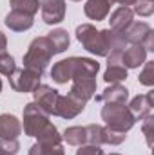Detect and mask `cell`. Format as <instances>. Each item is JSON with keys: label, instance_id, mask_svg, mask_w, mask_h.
<instances>
[{"label": "cell", "instance_id": "obj_1", "mask_svg": "<svg viewBox=\"0 0 154 155\" xmlns=\"http://www.w3.org/2000/svg\"><path fill=\"white\" fill-rule=\"evenodd\" d=\"M54 54H56L54 47L49 41V38L47 36H38V38H35L29 43V47H27V51L24 54V60H22L24 69L42 76L45 72L47 65L51 63Z\"/></svg>", "mask_w": 154, "mask_h": 155}, {"label": "cell", "instance_id": "obj_2", "mask_svg": "<svg viewBox=\"0 0 154 155\" xmlns=\"http://www.w3.org/2000/svg\"><path fill=\"white\" fill-rule=\"evenodd\" d=\"M100 116H102V121H105V126L118 132H125V134L136 123V119L129 112L125 103H105L102 107Z\"/></svg>", "mask_w": 154, "mask_h": 155}, {"label": "cell", "instance_id": "obj_3", "mask_svg": "<svg viewBox=\"0 0 154 155\" xmlns=\"http://www.w3.org/2000/svg\"><path fill=\"white\" fill-rule=\"evenodd\" d=\"M76 40L83 45L85 51H89L94 56L105 58L109 54V49L105 45V40L102 36V31H98L93 24H80L75 31Z\"/></svg>", "mask_w": 154, "mask_h": 155}, {"label": "cell", "instance_id": "obj_4", "mask_svg": "<svg viewBox=\"0 0 154 155\" xmlns=\"http://www.w3.org/2000/svg\"><path fill=\"white\" fill-rule=\"evenodd\" d=\"M22 119H24V134L27 137H38L40 132L51 123V116L45 114L35 101H31L24 107Z\"/></svg>", "mask_w": 154, "mask_h": 155}, {"label": "cell", "instance_id": "obj_5", "mask_svg": "<svg viewBox=\"0 0 154 155\" xmlns=\"http://www.w3.org/2000/svg\"><path fill=\"white\" fill-rule=\"evenodd\" d=\"M40 78L42 76L27 71V69H16L7 79H9V87L15 92H20V94H29L31 92L33 94V90L40 85Z\"/></svg>", "mask_w": 154, "mask_h": 155}, {"label": "cell", "instance_id": "obj_6", "mask_svg": "<svg viewBox=\"0 0 154 155\" xmlns=\"http://www.w3.org/2000/svg\"><path fill=\"white\" fill-rule=\"evenodd\" d=\"M33 97H35V103L45 114L56 116V105H58V99H60V92L56 88L40 83L38 87L33 90Z\"/></svg>", "mask_w": 154, "mask_h": 155}, {"label": "cell", "instance_id": "obj_7", "mask_svg": "<svg viewBox=\"0 0 154 155\" xmlns=\"http://www.w3.org/2000/svg\"><path fill=\"white\" fill-rule=\"evenodd\" d=\"M65 0H42L40 2V15L44 24L47 25H56L60 22H64L65 18Z\"/></svg>", "mask_w": 154, "mask_h": 155}, {"label": "cell", "instance_id": "obj_8", "mask_svg": "<svg viewBox=\"0 0 154 155\" xmlns=\"http://www.w3.org/2000/svg\"><path fill=\"white\" fill-rule=\"evenodd\" d=\"M78 60H80V56H71L67 60H60L58 63H54L51 69L53 81L58 85H65L67 81H71L78 69Z\"/></svg>", "mask_w": 154, "mask_h": 155}, {"label": "cell", "instance_id": "obj_9", "mask_svg": "<svg viewBox=\"0 0 154 155\" xmlns=\"http://www.w3.org/2000/svg\"><path fill=\"white\" fill-rule=\"evenodd\" d=\"M83 110H85V103L78 101L76 97H73L69 94L67 96L60 94V99H58V105H56V116L58 117H62V119H75Z\"/></svg>", "mask_w": 154, "mask_h": 155}, {"label": "cell", "instance_id": "obj_10", "mask_svg": "<svg viewBox=\"0 0 154 155\" xmlns=\"http://www.w3.org/2000/svg\"><path fill=\"white\" fill-rule=\"evenodd\" d=\"M152 97H154V92H147V94H138L136 97L131 99L127 108H129V112L132 114V117L136 121H142L145 116L151 114V110L154 107Z\"/></svg>", "mask_w": 154, "mask_h": 155}, {"label": "cell", "instance_id": "obj_11", "mask_svg": "<svg viewBox=\"0 0 154 155\" xmlns=\"http://www.w3.org/2000/svg\"><path fill=\"white\" fill-rule=\"evenodd\" d=\"M111 31H114V33H120V35H123L125 33V29L134 22V13H132V9L131 7H125V5H120L118 9H114L113 13H111Z\"/></svg>", "mask_w": 154, "mask_h": 155}, {"label": "cell", "instance_id": "obj_12", "mask_svg": "<svg viewBox=\"0 0 154 155\" xmlns=\"http://www.w3.org/2000/svg\"><path fill=\"white\" fill-rule=\"evenodd\" d=\"M147 61V51L142 45H127L121 54V63L125 69H140Z\"/></svg>", "mask_w": 154, "mask_h": 155}, {"label": "cell", "instance_id": "obj_13", "mask_svg": "<svg viewBox=\"0 0 154 155\" xmlns=\"http://www.w3.org/2000/svg\"><path fill=\"white\" fill-rule=\"evenodd\" d=\"M113 4H114L113 0H87L85 5H83V13H85V16L89 20L102 22L111 13V5Z\"/></svg>", "mask_w": 154, "mask_h": 155}, {"label": "cell", "instance_id": "obj_14", "mask_svg": "<svg viewBox=\"0 0 154 155\" xmlns=\"http://www.w3.org/2000/svg\"><path fill=\"white\" fill-rule=\"evenodd\" d=\"M4 24H5V27H9V29L15 31V33H24V31H27V29L33 27L35 16L11 9V13H7V16L4 18Z\"/></svg>", "mask_w": 154, "mask_h": 155}, {"label": "cell", "instance_id": "obj_15", "mask_svg": "<svg viewBox=\"0 0 154 155\" xmlns=\"http://www.w3.org/2000/svg\"><path fill=\"white\" fill-rule=\"evenodd\" d=\"M94 99L100 103H127L129 90L120 83H111V87H107L102 94L94 96Z\"/></svg>", "mask_w": 154, "mask_h": 155}, {"label": "cell", "instance_id": "obj_16", "mask_svg": "<svg viewBox=\"0 0 154 155\" xmlns=\"http://www.w3.org/2000/svg\"><path fill=\"white\" fill-rule=\"evenodd\" d=\"M22 123L13 114H0V139H18Z\"/></svg>", "mask_w": 154, "mask_h": 155}, {"label": "cell", "instance_id": "obj_17", "mask_svg": "<svg viewBox=\"0 0 154 155\" xmlns=\"http://www.w3.org/2000/svg\"><path fill=\"white\" fill-rule=\"evenodd\" d=\"M151 31H152V27H151L147 22H132V24L125 29L123 36H125L127 45H142L143 38H145Z\"/></svg>", "mask_w": 154, "mask_h": 155}, {"label": "cell", "instance_id": "obj_18", "mask_svg": "<svg viewBox=\"0 0 154 155\" xmlns=\"http://www.w3.org/2000/svg\"><path fill=\"white\" fill-rule=\"evenodd\" d=\"M45 36H47L49 41L53 43V47H54V52H56V54H60V52H64V51H67V49H69L71 38H69V33H67L65 29L56 27V29L49 31Z\"/></svg>", "mask_w": 154, "mask_h": 155}, {"label": "cell", "instance_id": "obj_19", "mask_svg": "<svg viewBox=\"0 0 154 155\" xmlns=\"http://www.w3.org/2000/svg\"><path fill=\"white\" fill-rule=\"evenodd\" d=\"M62 139H64L67 144L76 146V148H78V146H82V144H85V143H87L85 126H69V128H65V132H64Z\"/></svg>", "mask_w": 154, "mask_h": 155}, {"label": "cell", "instance_id": "obj_20", "mask_svg": "<svg viewBox=\"0 0 154 155\" xmlns=\"http://www.w3.org/2000/svg\"><path fill=\"white\" fill-rule=\"evenodd\" d=\"M127 79V69L123 63H107V69L103 72V81L105 83H121Z\"/></svg>", "mask_w": 154, "mask_h": 155}, {"label": "cell", "instance_id": "obj_21", "mask_svg": "<svg viewBox=\"0 0 154 155\" xmlns=\"http://www.w3.org/2000/svg\"><path fill=\"white\" fill-rule=\"evenodd\" d=\"M102 36L105 40V45L111 51H123L127 47V41H125V36L120 35V33H114L111 29H102Z\"/></svg>", "mask_w": 154, "mask_h": 155}, {"label": "cell", "instance_id": "obj_22", "mask_svg": "<svg viewBox=\"0 0 154 155\" xmlns=\"http://www.w3.org/2000/svg\"><path fill=\"white\" fill-rule=\"evenodd\" d=\"M29 155H65V150L62 144H51V143L37 141L29 148Z\"/></svg>", "mask_w": 154, "mask_h": 155}, {"label": "cell", "instance_id": "obj_23", "mask_svg": "<svg viewBox=\"0 0 154 155\" xmlns=\"http://www.w3.org/2000/svg\"><path fill=\"white\" fill-rule=\"evenodd\" d=\"M13 11H20L26 15L35 16L40 9V0H9Z\"/></svg>", "mask_w": 154, "mask_h": 155}, {"label": "cell", "instance_id": "obj_24", "mask_svg": "<svg viewBox=\"0 0 154 155\" xmlns=\"http://www.w3.org/2000/svg\"><path fill=\"white\" fill-rule=\"evenodd\" d=\"M125 139H127V134H125V132H118V130H113V128H109V126H103V134H102L103 144L118 146V144H121Z\"/></svg>", "mask_w": 154, "mask_h": 155}, {"label": "cell", "instance_id": "obj_25", "mask_svg": "<svg viewBox=\"0 0 154 155\" xmlns=\"http://www.w3.org/2000/svg\"><path fill=\"white\" fill-rule=\"evenodd\" d=\"M85 134H87V143L85 144H94V146H102V134H103V126L102 124H87L85 126Z\"/></svg>", "mask_w": 154, "mask_h": 155}, {"label": "cell", "instance_id": "obj_26", "mask_svg": "<svg viewBox=\"0 0 154 155\" xmlns=\"http://www.w3.org/2000/svg\"><path fill=\"white\" fill-rule=\"evenodd\" d=\"M16 71V63L15 58L7 52H0V74L5 78H9L13 72Z\"/></svg>", "mask_w": 154, "mask_h": 155}, {"label": "cell", "instance_id": "obj_27", "mask_svg": "<svg viewBox=\"0 0 154 155\" xmlns=\"http://www.w3.org/2000/svg\"><path fill=\"white\" fill-rule=\"evenodd\" d=\"M132 13L138 16H151L154 13V0H136V4L132 5Z\"/></svg>", "mask_w": 154, "mask_h": 155}, {"label": "cell", "instance_id": "obj_28", "mask_svg": "<svg viewBox=\"0 0 154 155\" xmlns=\"http://www.w3.org/2000/svg\"><path fill=\"white\" fill-rule=\"evenodd\" d=\"M145 67H143V71L140 72V83L142 85H145V87H152L154 85V61H145L143 63Z\"/></svg>", "mask_w": 154, "mask_h": 155}, {"label": "cell", "instance_id": "obj_29", "mask_svg": "<svg viewBox=\"0 0 154 155\" xmlns=\"http://www.w3.org/2000/svg\"><path fill=\"white\" fill-rule=\"evenodd\" d=\"M0 150L4 155H16L20 152L18 139H0Z\"/></svg>", "mask_w": 154, "mask_h": 155}, {"label": "cell", "instance_id": "obj_30", "mask_svg": "<svg viewBox=\"0 0 154 155\" xmlns=\"http://www.w3.org/2000/svg\"><path fill=\"white\" fill-rule=\"evenodd\" d=\"M143 123H142V132H143V135H145V139H147V144L149 146H152V130H154V116L152 114H149V116H145L142 119Z\"/></svg>", "mask_w": 154, "mask_h": 155}, {"label": "cell", "instance_id": "obj_31", "mask_svg": "<svg viewBox=\"0 0 154 155\" xmlns=\"http://www.w3.org/2000/svg\"><path fill=\"white\" fill-rule=\"evenodd\" d=\"M76 155H105L102 146H94V144H82L78 146Z\"/></svg>", "mask_w": 154, "mask_h": 155}, {"label": "cell", "instance_id": "obj_32", "mask_svg": "<svg viewBox=\"0 0 154 155\" xmlns=\"http://www.w3.org/2000/svg\"><path fill=\"white\" fill-rule=\"evenodd\" d=\"M142 47L147 51V52H152L154 51V33L151 31L145 38H143V41H142Z\"/></svg>", "mask_w": 154, "mask_h": 155}, {"label": "cell", "instance_id": "obj_33", "mask_svg": "<svg viewBox=\"0 0 154 155\" xmlns=\"http://www.w3.org/2000/svg\"><path fill=\"white\" fill-rule=\"evenodd\" d=\"M5 49H7V38H5V35L0 31V52H5Z\"/></svg>", "mask_w": 154, "mask_h": 155}, {"label": "cell", "instance_id": "obj_34", "mask_svg": "<svg viewBox=\"0 0 154 155\" xmlns=\"http://www.w3.org/2000/svg\"><path fill=\"white\" fill-rule=\"evenodd\" d=\"M116 4H120V5H125V7H131V5H134L136 4V0H113Z\"/></svg>", "mask_w": 154, "mask_h": 155}, {"label": "cell", "instance_id": "obj_35", "mask_svg": "<svg viewBox=\"0 0 154 155\" xmlns=\"http://www.w3.org/2000/svg\"><path fill=\"white\" fill-rule=\"evenodd\" d=\"M0 92H2V79H0Z\"/></svg>", "mask_w": 154, "mask_h": 155}, {"label": "cell", "instance_id": "obj_36", "mask_svg": "<svg viewBox=\"0 0 154 155\" xmlns=\"http://www.w3.org/2000/svg\"><path fill=\"white\" fill-rule=\"evenodd\" d=\"M109 155H121V153H109Z\"/></svg>", "mask_w": 154, "mask_h": 155}, {"label": "cell", "instance_id": "obj_37", "mask_svg": "<svg viewBox=\"0 0 154 155\" xmlns=\"http://www.w3.org/2000/svg\"><path fill=\"white\" fill-rule=\"evenodd\" d=\"M73 2H82V0H73Z\"/></svg>", "mask_w": 154, "mask_h": 155}, {"label": "cell", "instance_id": "obj_38", "mask_svg": "<svg viewBox=\"0 0 154 155\" xmlns=\"http://www.w3.org/2000/svg\"><path fill=\"white\" fill-rule=\"evenodd\" d=\"M0 155H4V153H2V150H0Z\"/></svg>", "mask_w": 154, "mask_h": 155}]
</instances>
